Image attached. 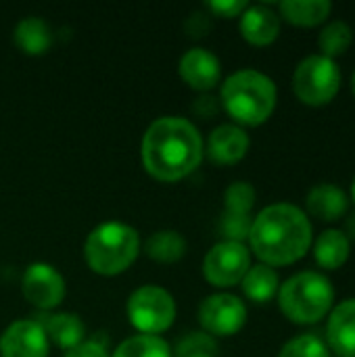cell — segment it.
I'll return each mask as SVG.
<instances>
[{
  "instance_id": "6da1fadb",
  "label": "cell",
  "mask_w": 355,
  "mask_h": 357,
  "mask_svg": "<svg viewBox=\"0 0 355 357\" xmlns=\"http://www.w3.org/2000/svg\"><path fill=\"white\" fill-rule=\"evenodd\" d=\"M314 243L310 215L293 203H274L262 209L249 232L251 251L262 264L278 268L305 257Z\"/></svg>"
},
{
  "instance_id": "7a4b0ae2",
  "label": "cell",
  "mask_w": 355,
  "mask_h": 357,
  "mask_svg": "<svg viewBox=\"0 0 355 357\" xmlns=\"http://www.w3.org/2000/svg\"><path fill=\"white\" fill-rule=\"evenodd\" d=\"M203 140L199 130L182 117H161L151 123L142 140L146 172L161 182H176L199 167Z\"/></svg>"
},
{
  "instance_id": "3957f363",
  "label": "cell",
  "mask_w": 355,
  "mask_h": 357,
  "mask_svg": "<svg viewBox=\"0 0 355 357\" xmlns=\"http://www.w3.org/2000/svg\"><path fill=\"white\" fill-rule=\"evenodd\" d=\"M278 90L270 75L257 69H241L222 86V105L243 126H262L276 109Z\"/></svg>"
},
{
  "instance_id": "277c9868",
  "label": "cell",
  "mask_w": 355,
  "mask_h": 357,
  "mask_svg": "<svg viewBox=\"0 0 355 357\" xmlns=\"http://www.w3.org/2000/svg\"><path fill=\"white\" fill-rule=\"evenodd\" d=\"M278 305L287 320L310 326L324 320L335 307L333 280L316 270L293 274L278 289Z\"/></svg>"
},
{
  "instance_id": "5b68a950",
  "label": "cell",
  "mask_w": 355,
  "mask_h": 357,
  "mask_svg": "<svg viewBox=\"0 0 355 357\" xmlns=\"http://www.w3.org/2000/svg\"><path fill=\"white\" fill-rule=\"evenodd\" d=\"M138 232L119 222H107L96 226L84 245V257L88 266L103 276H113L132 266L138 255Z\"/></svg>"
},
{
  "instance_id": "8992f818",
  "label": "cell",
  "mask_w": 355,
  "mask_h": 357,
  "mask_svg": "<svg viewBox=\"0 0 355 357\" xmlns=\"http://www.w3.org/2000/svg\"><path fill=\"white\" fill-rule=\"evenodd\" d=\"M343 73L335 59L320 52L301 59L293 71V92L308 107H324L333 102L341 90Z\"/></svg>"
},
{
  "instance_id": "52a82bcc",
  "label": "cell",
  "mask_w": 355,
  "mask_h": 357,
  "mask_svg": "<svg viewBox=\"0 0 355 357\" xmlns=\"http://www.w3.org/2000/svg\"><path fill=\"white\" fill-rule=\"evenodd\" d=\"M128 316L132 326L144 335H157L172 326L176 318V305L172 295L161 287H140L128 301Z\"/></svg>"
},
{
  "instance_id": "ba28073f",
  "label": "cell",
  "mask_w": 355,
  "mask_h": 357,
  "mask_svg": "<svg viewBox=\"0 0 355 357\" xmlns=\"http://www.w3.org/2000/svg\"><path fill=\"white\" fill-rule=\"evenodd\" d=\"M251 268V251L243 243H218L205 255L203 274L213 287H234L239 284Z\"/></svg>"
},
{
  "instance_id": "9c48e42d",
  "label": "cell",
  "mask_w": 355,
  "mask_h": 357,
  "mask_svg": "<svg viewBox=\"0 0 355 357\" xmlns=\"http://www.w3.org/2000/svg\"><path fill=\"white\" fill-rule=\"evenodd\" d=\"M199 320L209 335L230 337L236 335L247 322L245 303L228 293L207 297L199 307Z\"/></svg>"
},
{
  "instance_id": "30bf717a",
  "label": "cell",
  "mask_w": 355,
  "mask_h": 357,
  "mask_svg": "<svg viewBox=\"0 0 355 357\" xmlns=\"http://www.w3.org/2000/svg\"><path fill=\"white\" fill-rule=\"evenodd\" d=\"M21 289L25 299L40 310H52L65 297V280L48 264H31L23 274Z\"/></svg>"
},
{
  "instance_id": "8fae6325",
  "label": "cell",
  "mask_w": 355,
  "mask_h": 357,
  "mask_svg": "<svg viewBox=\"0 0 355 357\" xmlns=\"http://www.w3.org/2000/svg\"><path fill=\"white\" fill-rule=\"evenodd\" d=\"M2 357H48V337L36 320L10 324L0 337Z\"/></svg>"
},
{
  "instance_id": "7c38bea8",
  "label": "cell",
  "mask_w": 355,
  "mask_h": 357,
  "mask_svg": "<svg viewBox=\"0 0 355 357\" xmlns=\"http://www.w3.org/2000/svg\"><path fill=\"white\" fill-rule=\"evenodd\" d=\"M349 211V195L333 182H320L305 195V213L320 222H339Z\"/></svg>"
},
{
  "instance_id": "4fadbf2b",
  "label": "cell",
  "mask_w": 355,
  "mask_h": 357,
  "mask_svg": "<svg viewBox=\"0 0 355 357\" xmlns=\"http://www.w3.org/2000/svg\"><path fill=\"white\" fill-rule=\"evenodd\" d=\"M326 345L339 357H355V297L337 303L326 322Z\"/></svg>"
},
{
  "instance_id": "5bb4252c",
  "label": "cell",
  "mask_w": 355,
  "mask_h": 357,
  "mask_svg": "<svg viewBox=\"0 0 355 357\" xmlns=\"http://www.w3.org/2000/svg\"><path fill=\"white\" fill-rule=\"evenodd\" d=\"M180 75L195 90H211L222 75L220 59L205 48H190L180 59Z\"/></svg>"
},
{
  "instance_id": "9a60e30c",
  "label": "cell",
  "mask_w": 355,
  "mask_h": 357,
  "mask_svg": "<svg viewBox=\"0 0 355 357\" xmlns=\"http://www.w3.org/2000/svg\"><path fill=\"white\" fill-rule=\"evenodd\" d=\"M249 144H251L249 134L241 126L224 123L211 132L209 142H207V153L213 163L232 165V163H239L247 155Z\"/></svg>"
},
{
  "instance_id": "2e32d148",
  "label": "cell",
  "mask_w": 355,
  "mask_h": 357,
  "mask_svg": "<svg viewBox=\"0 0 355 357\" xmlns=\"http://www.w3.org/2000/svg\"><path fill=\"white\" fill-rule=\"evenodd\" d=\"M241 33L253 46H268L280 36V17L266 4H249L241 15Z\"/></svg>"
},
{
  "instance_id": "e0dca14e",
  "label": "cell",
  "mask_w": 355,
  "mask_h": 357,
  "mask_svg": "<svg viewBox=\"0 0 355 357\" xmlns=\"http://www.w3.org/2000/svg\"><path fill=\"white\" fill-rule=\"evenodd\" d=\"M314 259L322 270H339L347 264L352 255V241L345 236L341 228H326L322 230L312 243Z\"/></svg>"
},
{
  "instance_id": "ac0fdd59",
  "label": "cell",
  "mask_w": 355,
  "mask_h": 357,
  "mask_svg": "<svg viewBox=\"0 0 355 357\" xmlns=\"http://www.w3.org/2000/svg\"><path fill=\"white\" fill-rule=\"evenodd\" d=\"M280 17L299 27L324 25L333 13L331 0H285L278 4Z\"/></svg>"
},
{
  "instance_id": "d6986e66",
  "label": "cell",
  "mask_w": 355,
  "mask_h": 357,
  "mask_svg": "<svg viewBox=\"0 0 355 357\" xmlns=\"http://www.w3.org/2000/svg\"><path fill=\"white\" fill-rule=\"evenodd\" d=\"M48 339H52L59 347L71 349L84 339V324L75 314H56V316H38L36 320Z\"/></svg>"
},
{
  "instance_id": "ffe728a7",
  "label": "cell",
  "mask_w": 355,
  "mask_h": 357,
  "mask_svg": "<svg viewBox=\"0 0 355 357\" xmlns=\"http://www.w3.org/2000/svg\"><path fill=\"white\" fill-rule=\"evenodd\" d=\"M243 284V293L255 301V303H266L270 301L274 295H278L280 289V276L272 266L266 264H257L251 266L249 272L245 274V278L241 280Z\"/></svg>"
},
{
  "instance_id": "44dd1931",
  "label": "cell",
  "mask_w": 355,
  "mask_h": 357,
  "mask_svg": "<svg viewBox=\"0 0 355 357\" xmlns=\"http://www.w3.org/2000/svg\"><path fill=\"white\" fill-rule=\"evenodd\" d=\"M352 42H354V27L343 19H328L318 33L320 54L335 59V61H337V56H341L349 50Z\"/></svg>"
},
{
  "instance_id": "7402d4cb",
  "label": "cell",
  "mask_w": 355,
  "mask_h": 357,
  "mask_svg": "<svg viewBox=\"0 0 355 357\" xmlns=\"http://www.w3.org/2000/svg\"><path fill=\"white\" fill-rule=\"evenodd\" d=\"M15 42L27 54H42L50 46V31L38 17H27L15 27Z\"/></svg>"
},
{
  "instance_id": "603a6c76",
  "label": "cell",
  "mask_w": 355,
  "mask_h": 357,
  "mask_svg": "<svg viewBox=\"0 0 355 357\" xmlns=\"http://www.w3.org/2000/svg\"><path fill=\"white\" fill-rule=\"evenodd\" d=\"M184 251H186V243L174 230L155 232L146 241V255L159 264H174L184 255Z\"/></svg>"
},
{
  "instance_id": "cb8c5ba5",
  "label": "cell",
  "mask_w": 355,
  "mask_h": 357,
  "mask_svg": "<svg viewBox=\"0 0 355 357\" xmlns=\"http://www.w3.org/2000/svg\"><path fill=\"white\" fill-rule=\"evenodd\" d=\"M113 357H172V354L163 339L155 335H140L123 341Z\"/></svg>"
},
{
  "instance_id": "d4e9b609",
  "label": "cell",
  "mask_w": 355,
  "mask_h": 357,
  "mask_svg": "<svg viewBox=\"0 0 355 357\" xmlns=\"http://www.w3.org/2000/svg\"><path fill=\"white\" fill-rule=\"evenodd\" d=\"M278 357H331V349L322 337L303 333V335L287 341Z\"/></svg>"
},
{
  "instance_id": "484cf974",
  "label": "cell",
  "mask_w": 355,
  "mask_h": 357,
  "mask_svg": "<svg viewBox=\"0 0 355 357\" xmlns=\"http://www.w3.org/2000/svg\"><path fill=\"white\" fill-rule=\"evenodd\" d=\"M224 205L228 213L239 215H251V209L255 205V188L249 182H234L226 188Z\"/></svg>"
},
{
  "instance_id": "4316f807",
  "label": "cell",
  "mask_w": 355,
  "mask_h": 357,
  "mask_svg": "<svg viewBox=\"0 0 355 357\" xmlns=\"http://www.w3.org/2000/svg\"><path fill=\"white\" fill-rule=\"evenodd\" d=\"M251 224L253 218L251 215H239V213H224L220 220V230L222 236L230 243H243L245 238H249L251 232Z\"/></svg>"
},
{
  "instance_id": "83f0119b",
  "label": "cell",
  "mask_w": 355,
  "mask_h": 357,
  "mask_svg": "<svg viewBox=\"0 0 355 357\" xmlns=\"http://www.w3.org/2000/svg\"><path fill=\"white\" fill-rule=\"evenodd\" d=\"M213 354H216V343L209 335L203 333H192L186 339H182L178 345V357L213 356Z\"/></svg>"
},
{
  "instance_id": "f1b7e54d",
  "label": "cell",
  "mask_w": 355,
  "mask_h": 357,
  "mask_svg": "<svg viewBox=\"0 0 355 357\" xmlns=\"http://www.w3.org/2000/svg\"><path fill=\"white\" fill-rule=\"evenodd\" d=\"M247 6L249 4L245 0H211L209 2V8L213 10V15H220V17H226V19L241 17Z\"/></svg>"
},
{
  "instance_id": "f546056e",
  "label": "cell",
  "mask_w": 355,
  "mask_h": 357,
  "mask_svg": "<svg viewBox=\"0 0 355 357\" xmlns=\"http://www.w3.org/2000/svg\"><path fill=\"white\" fill-rule=\"evenodd\" d=\"M65 357H107V349L98 341H82L80 345L67 349Z\"/></svg>"
},
{
  "instance_id": "4dcf8cb0",
  "label": "cell",
  "mask_w": 355,
  "mask_h": 357,
  "mask_svg": "<svg viewBox=\"0 0 355 357\" xmlns=\"http://www.w3.org/2000/svg\"><path fill=\"white\" fill-rule=\"evenodd\" d=\"M211 27V23H209V17L207 15H203V13H195L190 19H188V23H186V29L190 31V36H195V38H199V36H205V31Z\"/></svg>"
},
{
  "instance_id": "1f68e13d",
  "label": "cell",
  "mask_w": 355,
  "mask_h": 357,
  "mask_svg": "<svg viewBox=\"0 0 355 357\" xmlns=\"http://www.w3.org/2000/svg\"><path fill=\"white\" fill-rule=\"evenodd\" d=\"M220 109V102H218V98H213V96H201V98H197L195 100V111L199 113V115H203V117H211L216 111Z\"/></svg>"
},
{
  "instance_id": "d6a6232c",
  "label": "cell",
  "mask_w": 355,
  "mask_h": 357,
  "mask_svg": "<svg viewBox=\"0 0 355 357\" xmlns=\"http://www.w3.org/2000/svg\"><path fill=\"white\" fill-rule=\"evenodd\" d=\"M343 232H345V236L354 243L355 241V213H349L347 218H345V228H341Z\"/></svg>"
},
{
  "instance_id": "836d02e7",
  "label": "cell",
  "mask_w": 355,
  "mask_h": 357,
  "mask_svg": "<svg viewBox=\"0 0 355 357\" xmlns=\"http://www.w3.org/2000/svg\"><path fill=\"white\" fill-rule=\"evenodd\" d=\"M349 201H354L355 203V176L354 180H352V188H349Z\"/></svg>"
},
{
  "instance_id": "e575fe53",
  "label": "cell",
  "mask_w": 355,
  "mask_h": 357,
  "mask_svg": "<svg viewBox=\"0 0 355 357\" xmlns=\"http://www.w3.org/2000/svg\"><path fill=\"white\" fill-rule=\"evenodd\" d=\"M352 92H354V96H355V71L352 73Z\"/></svg>"
},
{
  "instance_id": "d590c367",
  "label": "cell",
  "mask_w": 355,
  "mask_h": 357,
  "mask_svg": "<svg viewBox=\"0 0 355 357\" xmlns=\"http://www.w3.org/2000/svg\"><path fill=\"white\" fill-rule=\"evenodd\" d=\"M192 357H213V356H192Z\"/></svg>"
},
{
  "instance_id": "8d00e7d4",
  "label": "cell",
  "mask_w": 355,
  "mask_h": 357,
  "mask_svg": "<svg viewBox=\"0 0 355 357\" xmlns=\"http://www.w3.org/2000/svg\"><path fill=\"white\" fill-rule=\"evenodd\" d=\"M335 357H339V356H335Z\"/></svg>"
}]
</instances>
